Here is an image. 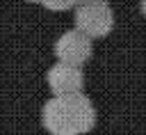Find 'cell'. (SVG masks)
<instances>
[{"label": "cell", "mask_w": 146, "mask_h": 135, "mask_svg": "<svg viewBox=\"0 0 146 135\" xmlns=\"http://www.w3.org/2000/svg\"><path fill=\"white\" fill-rule=\"evenodd\" d=\"M46 82H48L52 96H71V94H80L82 92L84 73H82V69L55 62L46 73Z\"/></svg>", "instance_id": "4"}, {"label": "cell", "mask_w": 146, "mask_h": 135, "mask_svg": "<svg viewBox=\"0 0 146 135\" xmlns=\"http://www.w3.org/2000/svg\"><path fill=\"white\" fill-rule=\"evenodd\" d=\"M41 124L50 135H84L96 126V108L82 92L52 96L41 108Z\"/></svg>", "instance_id": "1"}, {"label": "cell", "mask_w": 146, "mask_h": 135, "mask_svg": "<svg viewBox=\"0 0 146 135\" xmlns=\"http://www.w3.org/2000/svg\"><path fill=\"white\" fill-rule=\"evenodd\" d=\"M46 9H52V11H64V9H75L78 2L73 0H66V2H41Z\"/></svg>", "instance_id": "5"}, {"label": "cell", "mask_w": 146, "mask_h": 135, "mask_svg": "<svg viewBox=\"0 0 146 135\" xmlns=\"http://www.w3.org/2000/svg\"><path fill=\"white\" fill-rule=\"evenodd\" d=\"M57 62L82 69V64H87L91 59L94 53V43L87 34H82L80 30H66L64 34H59V39L52 46Z\"/></svg>", "instance_id": "3"}, {"label": "cell", "mask_w": 146, "mask_h": 135, "mask_svg": "<svg viewBox=\"0 0 146 135\" xmlns=\"http://www.w3.org/2000/svg\"><path fill=\"white\" fill-rule=\"evenodd\" d=\"M114 27L112 7L103 0H87L75 5V30L87 34L89 39L107 37Z\"/></svg>", "instance_id": "2"}, {"label": "cell", "mask_w": 146, "mask_h": 135, "mask_svg": "<svg viewBox=\"0 0 146 135\" xmlns=\"http://www.w3.org/2000/svg\"><path fill=\"white\" fill-rule=\"evenodd\" d=\"M139 9H141V14H144V16H146V0H144V2H141V5H139Z\"/></svg>", "instance_id": "6"}]
</instances>
